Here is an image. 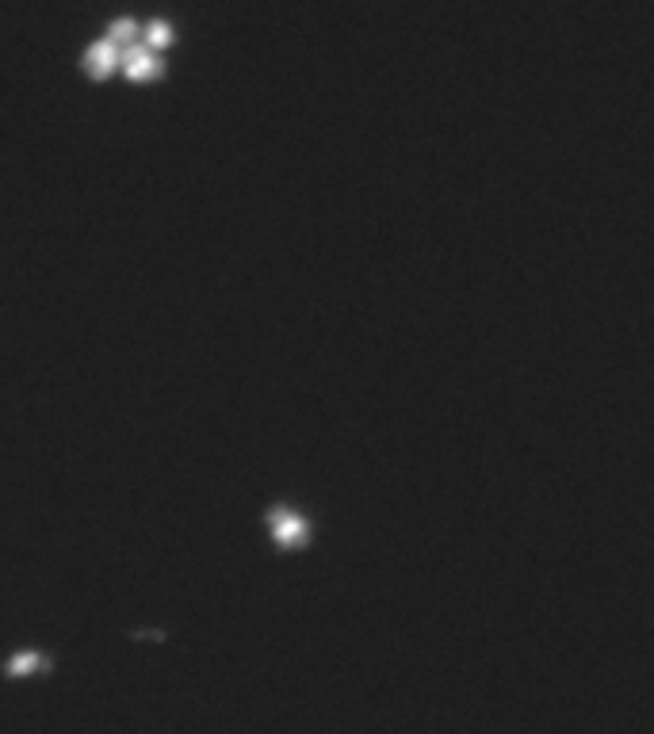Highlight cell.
Listing matches in <instances>:
<instances>
[{
	"label": "cell",
	"mask_w": 654,
	"mask_h": 734,
	"mask_svg": "<svg viewBox=\"0 0 654 734\" xmlns=\"http://www.w3.org/2000/svg\"><path fill=\"white\" fill-rule=\"evenodd\" d=\"M268 532H272V540L280 543V547H303L310 540V520L295 509V505H272L268 509Z\"/></svg>",
	"instance_id": "1"
},
{
	"label": "cell",
	"mask_w": 654,
	"mask_h": 734,
	"mask_svg": "<svg viewBox=\"0 0 654 734\" xmlns=\"http://www.w3.org/2000/svg\"><path fill=\"white\" fill-rule=\"evenodd\" d=\"M54 670V658L46 650L35 647H20L4 658V673L8 677H35V673H50Z\"/></svg>",
	"instance_id": "2"
},
{
	"label": "cell",
	"mask_w": 654,
	"mask_h": 734,
	"mask_svg": "<svg viewBox=\"0 0 654 734\" xmlns=\"http://www.w3.org/2000/svg\"><path fill=\"white\" fill-rule=\"evenodd\" d=\"M176 39V23L169 20V16H153V20L142 23V43L150 46V50H165V46Z\"/></svg>",
	"instance_id": "3"
}]
</instances>
